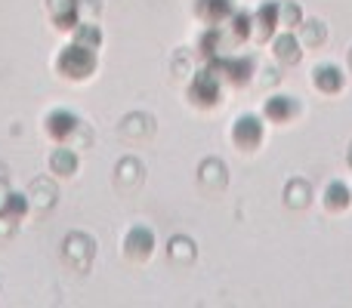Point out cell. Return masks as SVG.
<instances>
[{"instance_id": "cell-27", "label": "cell", "mask_w": 352, "mask_h": 308, "mask_svg": "<svg viewBox=\"0 0 352 308\" xmlns=\"http://www.w3.org/2000/svg\"><path fill=\"white\" fill-rule=\"evenodd\" d=\"M6 198H10V188H6V182H3V179H0V210H3Z\"/></svg>"}, {"instance_id": "cell-4", "label": "cell", "mask_w": 352, "mask_h": 308, "mask_svg": "<svg viewBox=\"0 0 352 308\" xmlns=\"http://www.w3.org/2000/svg\"><path fill=\"white\" fill-rule=\"evenodd\" d=\"M62 253H65L68 265H74L78 272H84V268L93 262V237L74 231V235L65 237V250H62Z\"/></svg>"}, {"instance_id": "cell-2", "label": "cell", "mask_w": 352, "mask_h": 308, "mask_svg": "<svg viewBox=\"0 0 352 308\" xmlns=\"http://www.w3.org/2000/svg\"><path fill=\"white\" fill-rule=\"evenodd\" d=\"M152 250H155L152 228H146V225H133V228L127 231V237H124V253H127V259L142 262V259L152 256Z\"/></svg>"}, {"instance_id": "cell-28", "label": "cell", "mask_w": 352, "mask_h": 308, "mask_svg": "<svg viewBox=\"0 0 352 308\" xmlns=\"http://www.w3.org/2000/svg\"><path fill=\"white\" fill-rule=\"evenodd\" d=\"M349 167H352V148H349Z\"/></svg>"}, {"instance_id": "cell-12", "label": "cell", "mask_w": 352, "mask_h": 308, "mask_svg": "<svg viewBox=\"0 0 352 308\" xmlns=\"http://www.w3.org/2000/svg\"><path fill=\"white\" fill-rule=\"evenodd\" d=\"M272 49H275V59L285 62V65H297L300 62V40L294 34H278Z\"/></svg>"}, {"instance_id": "cell-18", "label": "cell", "mask_w": 352, "mask_h": 308, "mask_svg": "<svg viewBox=\"0 0 352 308\" xmlns=\"http://www.w3.org/2000/svg\"><path fill=\"white\" fill-rule=\"evenodd\" d=\"M0 213H6L10 219H22L25 213H28V194H19V191H10V198H6V204H3V210Z\"/></svg>"}, {"instance_id": "cell-29", "label": "cell", "mask_w": 352, "mask_h": 308, "mask_svg": "<svg viewBox=\"0 0 352 308\" xmlns=\"http://www.w3.org/2000/svg\"><path fill=\"white\" fill-rule=\"evenodd\" d=\"M349 65H352V53H349Z\"/></svg>"}, {"instance_id": "cell-15", "label": "cell", "mask_w": 352, "mask_h": 308, "mask_svg": "<svg viewBox=\"0 0 352 308\" xmlns=\"http://www.w3.org/2000/svg\"><path fill=\"white\" fill-rule=\"evenodd\" d=\"M294 115V99L291 96H272L266 102V117L275 123H285Z\"/></svg>"}, {"instance_id": "cell-13", "label": "cell", "mask_w": 352, "mask_h": 308, "mask_svg": "<svg viewBox=\"0 0 352 308\" xmlns=\"http://www.w3.org/2000/svg\"><path fill=\"white\" fill-rule=\"evenodd\" d=\"M50 169H53L56 176H74L78 173V154H74L72 148H56V152L50 154Z\"/></svg>"}, {"instance_id": "cell-17", "label": "cell", "mask_w": 352, "mask_h": 308, "mask_svg": "<svg viewBox=\"0 0 352 308\" xmlns=\"http://www.w3.org/2000/svg\"><path fill=\"white\" fill-rule=\"evenodd\" d=\"M349 188L343 185V182H331L328 191H324V204H328V210H346L349 206Z\"/></svg>"}, {"instance_id": "cell-3", "label": "cell", "mask_w": 352, "mask_h": 308, "mask_svg": "<svg viewBox=\"0 0 352 308\" xmlns=\"http://www.w3.org/2000/svg\"><path fill=\"white\" fill-rule=\"evenodd\" d=\"M188 96H192L195 105H204V108H210V105L219 102V84H217V71L213 68H207V71H198L192 80V90H188Z\"/></svg>"}, {"instance_id": "cell-24", "label": "cell", "mask_w": 352, "mask_h": 308, "mask_svg": "<svg viewBox=\"0 0 352 308\" xmlns=\"http://www.w3.org/2000/svg\"><path fill=\"white\" fill-rule=\"evenodd\" d=\"M300 19H303V12H300V6L294 3V0H287V3L278 6V22L281 25H287V28H291V25H300Z\"/></svg>"}, {"instance_id": "cell-9", "label": "cell", "mask_w": 352, "mask_h": 308, "mask_svg": "<svg viewBox=\"0 0 352 308\" xmlns=\"http://www.w3.org/2000/svg\"><path fill=\"white\" fill-rule=\"evenodd\" d=\"M278 6L275 0H266V3L256 10V37L260 40H269L275 34V25H278Z\"/></svg>"}, {"instance_id": "cell-16", "label": "cell", "mask_w": 352, "mask_h": 308, "mask_svg": "<svg viewBox=\"0 0 352 308\" xmlns=\"http://www.w3.org/2000/svg\"><path fill=\"white\" fill-rule=\"evenodd\" d=\"M201 185H217V188H223L226 185V167H223V161H204L201 163Z\"/></svg>"}, {"instance_id": "cell-23", "label": "cell", "mask_w": 352, "mask_h": 308, "mask_svg": "<svg viewBox=\"0 0 352 308\" xmlns=\"http://www.w3.org/2000/svg\"><path fill=\"white\" fill-rule=\"evenodd\" d=\"M74 43L96 49L99 43H102V31H99V25H78V40Z\"/></svg>"}, {"instance_id": "cell-14", "label": "cell", "mask_w": 352, "mask_h": 308, "mask_svg": "<svg viewBox=\"0 0 352 308\" xmlns=\"http://www.w3.org/2000/svg\"><path fill=\"white\" fill-rule=\"evenodd\" d=\"M309 198H312L309 182H303V179L287 182V188H285V204L287 206H294V210H303V206L309 204Z\"/></svg>"}, {"instance_id": "cell-21", "label": "cell", "mask_w": 352, "mask_h": 308, "mask_svg": "<svg viewBox=\"0 0 352 308\" xmlns=\"http://www.w3.org/2000/svg\"><path fill=\"white\" fill-rule=\"evenodd\" d=\"M31 194H43V198H34V204L37 206H53V200H56V188H53V182H47V179H34L31 182Z\"/></svg>"}, {"instance_id": "cell-25", "label": "cell", "mask_w": 352, "mask_h": 308, "mask_svg": "<svg viewBox=\"0 0 352 308\" xmlns=\"http://www.w3.org/2000/svg\"><path fill=\"white\" fill-rule=\"evenodd\" d=\"M250 25H254V19H250L248 12H232V34H235L238 40H244V37L250 34Z\"/></svg>"}, {"instance_id": "cell-5", "label": "cell", "mask_w": 352, "mask_h": 308, "mask_svg": "<svg viewBox=\"0 0 352 308\" xmlns=\"http://www.w3.org/2000/svg\"><path fill=\"white\" fill-rule=\"evenodd\" d=\"M210 68L217 74H223L229 84H248L254 74V59H210Z\"/></svg>"}, {"instance_id": "cell-20", "label": "cell", "mask_w": 352, "mask_h": 308, "mask_svg": "<svg viewBox=\"0 0 352 308\" xmlns=\"http://www.w3.org/2000/svg\"><path fill=\"white\" fill-rule=\"evenodd\" d=\"M142 179V167L133 161V157H127V161H121V167H118V182H121L124 188H130L133 182Z\"/></svg>"}, {"instance_id": "cell-11", "label": "cell", "mask_w": 352, "mask_h": 308, "mask_svg": "<svg viewBox=\"0 0 352 308\" xmlns=\"http://www.w3.org/2000/svg\"><path fill=\"white\" fill-rule=\"evenodd\" d=\"M316 86L322 93H340L343 90V71L337 65H318L316 74H312Z\"/></svg>"}, {"instance_id": "cell-1", "label": "cell", "mask_w": 352, "mask_h": 308, "mask_svg": "<svg viewBox=\"0 0 352 308\" xmlns=\"http://www.w3.org/2000/svg\"><path fill=\"white\" fill-rule=\"evenodd\" d=\"M56 68H59L65 78H72V80H84V78H90V74L96 71V56H93L90 47L72 43V47H65L59 53V59H56Z\"/></svg>"}, {"instance_id": "cell-7", "label": "cell", "mask_w": 352, "mask_h": 308, "mask_svg": "<svg viewBox=\"0 0 352 308\" xmlns=\"http://www.w3.org/2000/svg\"><path fill=\"white\" fill-rule=\"evenodd\" d=\"M78 130H80V121H78V115H74V111L56 108V111H50V115H47V133L53 136V139L65 142L68 136L78 133Z\"/></svg>"}, {"instance_id": "cell-22", "label": "cell", "mask_w": 352, "mask_h": 308, "mask_svg": "<svg viewBox=\"0 0 352 308\" xmlns=\"http://www.w3.org/2000/svg\"><path fill=\"white\" fill-rule=\"evenodd\" d=\"M324 25L322 22H300V37H303V43H309V47H318V43L324 40Z\"/></svg>"}, {"instance_id": "cell-26", "label": "cell", "mask_w": 352, "mask_h": 308, "mask_svg": "<svg viewBox=\"0 0 352 308\" xmlns=\"http://www.w3.org/2000/svg\"><path fill=\"white\" fill-rule=\"evenodd\" d=\"M217 47H219V31L213 28L201 37V56H204V59H217V53H219Z\"/></svg>"}, {"instance_id": "cell-8", "label": "cell", "mask_w": 352, "mask_h": 308, "mask_svg": "<svg viewBox=\"0 0 352 308\" xmlns=\"http://www.w3.org/2000/svg\"><path fill=\"white\" fill-rule=\"evenodd\" d=\"M47 10L56 28H78V0H47Z\"/></svg>"}, {"instance_id": "cell-10", "label": "cell", "mask_w": 352, "mask_h": 308, "mask_svg": "<svg viewBox=\"0 0 352 308\" xmlns=\"http://www.w3.org/2000/svg\"><path fill=\"white\" fill-rule=\"evenodd\" d=\"M195 10L207 25H219L223 19L232 16V0H198Z\"/></svg>"}, {"instance_id": "cell-6", "label": "cell", "mask_w": 352, "mask_h": 308, "mask_svg": "<svg viewBox=\"0 0 352 308\" xmlns=\"http://www.w3.org/2000/svg\"><path fill=\"white\" fill-rule=\"evenodd\" d=\"M232 139H235L241 148H256L263 142V123H260V117H254V115L238 117L235 127H232Z\"/></svg>"}, {"instance_id": "cell-19", "label": "cell", "mask_w": 352, "mask_h": 308, "mask_svg": "<svg viewBox=\"0 0 352 308\" xmlns=\"http://www.w3.org/2000/svg\"><path fill=\"white\" fill-rule=\"evenodd\" d=\"M167 253H170L173 262H192L195 259V244L188 241V237H173Z\"/></svg>"}]
</instances>
